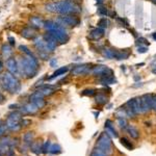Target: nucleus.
I'll use <instances>...</instances> for the list:
<instances>
[{
    "mask_svg": "<svg viewBox=\"0 0 156 156\" xmlns=\"http://www.w3.org/2000/svg\"><path fill=\"white\" fill-rule=\"evenodd\" d=\"M154 110L156 111V96H154V100H153V106H152Z\"/></svg>",
    "mask_w": 156,
    "mask_h": 156,
    "instance_id": "nucleus-49",
    "label": "nucleus"
},
{
    "mask_svg": "<svg viewBox=\"0 0 156 156\" xmlns=\"http://www.w3.org/2000/svg\"><path fill=\"white\" fill-rule=\"evenodd\" d=\"M2 85L3 87L5 89L6 91H9V93H18L20 89H21V85H20V81L17 79V78L14 76V74L12 73H4L2 75Z\"/></svg>",
    "mask_w": 156,
    "mask_h": 156,
    "instance_id": "nucleus-4",
    "label": "nucleus"
},
{
    "mask_svg": "<svg viewBox=\"0 0 156 156\" xmlns=\"http://www.w3.org/2000/svg\"><path fill=\"white\" fill-rule=\"evenodd\" d=\"M38 92H40V93L42 94L43 96H50L51 94H53L54 92V87H51V85H44V87H40L39 90H38Z\"/></svg>",
    "mask_w": 156,
    "mask_h": 156,
    "instance_id": "nucleus-20",
    "label": "nucleus"
},
{
    "mask_svg": "<svg viewBox=\"0 0 156 156\" xmlns=\"http://www.w3.org/2000/svg\"><path fill=\"white\" fill-rule=\"evenodd\" d=\"M6 126L9 128V130H13V131H17L21 128V125H20V122L19 121H15V120H12V119H9L7 118V120H6Z\"/></svg>",
    "mask_w": 156,
    "mask_h": 156,
    "instance_id": "nucleus-15",
    "label": "nucleus"
},
{
    "mask_svg": "<svg viewBox=\"0 0 156 156\" xmlns=\"http://www.w3.org/2000/svg\"><path fill=\"white\" fill-rule=\"evenodd\" d=\"M33 44L36 46V48L39 50V52H44V53H49L47 48H46V44H45V41L43 38H34L33 39Z\"/></svg>",
    "mask_w": 156,
    "mask_h": 156,
    "instance_id": "nucleus-11",
    "label": "nucleus"
},
{
    "mask_svg": "<svg viewBox=\"0 0 156 156\" xmlns=\"http://www.w3.org/2000/svg\"><path fill=\"white\" fill-rule=\"evenodd\" d=\"M22 124H23V125H24V126H27V125H28V124H30V121L29 120H23L21 122Z\"/></svg>",
    "mask_w": 156,
    "mask_h": 156,
    "instance_id": "nucleus-47",
    "label": "nucleus"
},
{
    "mask_svg": "<svg viewBox=\"0 0 156 156\" xmlns=\"http://www.w3.org/2000/svg\"><path fill=\"white\" fill-rule=\"evenodd\" d=\"M56 65H57L56 58H52V59L50 60V66L51 67H56Z\"/></svg>",
    "mask_w": 156,
    "mask_h": 156,
    "instance_id": "nucleus-45",
    "label": "nucleus"
},
{
    "mask_svg": "<svg viewBox=\"0 0 156 156\" xmlns=\"http://www.w3.org/2000/svg\"><path fill=\"white\" fill-rule=\"evenodd\" d=\"M152 1H153L154 3H156V0H152Z\"/></svg>",
    "mask_w": 156,
    "mask_h": 156,
    "instance_id": "nucleus-57",
    "label": "nucleus"
},
{
    "mask_svg": "<svg viewBox=\"0 0 156 156\" xmlns=\"http://www.w3.org/2000/svg\"><path fill=\"white\" fill-rule=\"evenodd\" d=\"M108 101V98L105 95H103V94H98L96 96V102L98 103V104L100 105H104L106 104Z\"/></svg>",
    "mask_w": 156,
    "mask_h": 156,
    "instance_id": "nucleus-25",
    "label": "nucleus"
},
{
    "mask_svg": "<svg viewBox=\"0 0 156 156\" xmlns=\"http://www.w3.org/2000/svg\"><path fill=\"white\" fill-rule=\"evenodd\" d=\"M117 117L118 118H126L127 117V114H126V110L124 107H121L119 110L117 111Z\"/></svg>",
    "mask_w": 156,
    "mask_h": 156,
    "instance_id": "nucleus-33",
    "label": "nucleus"
},
{
    "mask_svg": "<svg viewBox=\"0 0 156 156\" xmlns=\"http://www.w3.org/2000/svg\"><path fill=\"white\" fill-rule=\"evenodd\" d=\"M105 132L108 136L110 137H114V138H117L118 137V133L117 131L114 130V126H112V122L110 120H107L105 122Z\"/></svg>",
    "mask_w": 156,
    "mask_h": 156,
    "instance_id": "nucleus-12",
    "label": "nucleus"
},
{
    "mask_svg": "<svg viewBox=\"0 0 156 156\" xmlns=\"http://www.w3.org/2000/svg\"><path fill=\"white\" fill-rule=\"evenodd\" d=\"M56 22L63 27L65 26L73 27L79 24V19L77 17H75L74 15H63L57 18Z\"/></svg>",
    "mask_w": 156,
    "mask_h": 156,
    "instance_id": "nucleus-6",
    "label": "nucleus"
},
{
    "mask_svg": "<svg viewBox=\"0 0 156 156\" xmlns=\"http://www.w3.org/2000/svg\"><path fill=\"white\" fill-rule=\"evenodd\" d=\"M148 51V48H147V46H139L137 48V52L138 53H146V52Z\"/></svg>",
    "mask_w": 156,
    "mask_h": 156,
    "instance_id": "nucleus-42",
    "label": "nucleus"
},
{
    "mask_svg": "<svg viewBox=\"0 0 156 156\" xmlns=\"http://www.w3.org/2000/svg\"><path fill=\"white\" fill-rule=\"evenodd\" d=\"M6 156H14V151L9 150L7 152H6Z\"/></svg>",
    "mask_w": 156,
    "mask_h": 156,
    "instance_id": "nucleus-48",
    "label": "nucleus"
},
{
    "mask_svg": "<svg viewBox=\"0 0 156 156\" xmlns=\"http://www.w3.org/2000/svg\"><path fill=\"white\" fill-rule=\"evenodd\" d=\"M130 55L128 50H114V58L116 59H127Z\"/></svg>",
    "mask_w": 156,
    "mask_h": 156,
    "instance_id": "nucleus-14",
    "label": "nucleus"
},
{
    "mask_svg": "<svg viewBox=\"0 0 156 156\" xmlns=\"http://www.w3.org/2000/svg\"><path fill=\"white\" fill-rule=\"evenodd\" d=\"M6 128H7L6 124H0V136L4 134V132H5Z\"/></svg>",
    "mask_w": 156,
    "mask_h": 156,
    "instance_id": "nucleus-43",
    "label": "nucleus"
},
{
    "mask_svg": "<svg viewBox=\"0 0 156 156\" xmlns=\"http://www.w3.org/2000/svg\"><path fill=\"white\" fill-rule=\"evenodd\" d=\"M14 107H18V105L17 104H12V105H9V108H12V109H14Z\"/></svg>",
    "mask_w": 156,
    "mask_h": 156,
    "instance_id": "nucleus-50",
    "label": "nucleus"
},
{
    "mask_svg": "<svg viewBox=\"0 0 156 156\" xmlns=\"http://www.w3.org/2000/svg\"><path fill=\"white\" fill-rule=\"evenodd\" d=\"M102 54L103 56L106 57V58H109V59L114 58V50H111V49H104Z\"/></svg>",
    "mask_w": 156,
    "mask_h": 156,
    "instance_id": "nucleus-30",
    "label": "nucleus"
},
{
    "mask_svg": "<svg viewBox=\"0 0 156 156\" xmlns=\"http://www.w3.org/2000/svg\"><path fill=\"white\" fill-rule=\"evenodd\" d=\"M22 36L25 38V39H34L36 38V31L33 28H30V27H27L22 30Z\"/></svg>",
    "mask_w": 156,
    "mask_h": 156,
    "instance_id": "nucleus-18",
    "label": "nucleus"
},
{
    "mask_svg": "<svg viewBox=\"0 0 156 156\" xmlns=\"http://www.w3.org/2000/svg\"><path fill=\"white\" fill-rule=\"evenodd\" d=\"M6 68H7L9 73H12L14 75H18L19 66H18V61H17L15 58L9 57V59H6Z\"/></svg>",
    "mask_w": 156,
    "mask_h": 156,
    "instance_id": "nucleus-8",
    "label": "nucleus"
},
{
    "mask_svg": "<svg viewBox=\"0 0 156 156\" xmlns=\"http://www.w3.org/2000/svg\"><path fill=\"white\" fill-rule=\"evenodd\" d=\"M0 156H1V155H0Z\"/></svg>",
    "mask_w": 156,
    "mask_h": 156,
    "instance_id": "nucleus-58",
    "label": "nucleus"
},
{
    "mask_svg": "<svg viewBox=\"0 0 156 156\" xmlns=\"http://www.w3.org/2000/svg\"><path fill=\"white\" fill-rule=\"evenodd\" d=\"M45 9L50 13H57L60 15H74L80 12V7L70 0H61L49 3L45 6Z\"/></svg>",
    "mask_w": 156,
    "mask_h": 156,
    "instance_id": "nucleus-1",
    "label": "nucleus"
},
{
    "mask_svg": "<svg viewBox=\"0 0 156 156\" xmlns=\"http://www.w3.org/2000/svg\"><path fill=\"white\" fill-rule=\"evenodd\" d=\"M106 69H107L106 66H96L94 67L93 70H92V74L95 76H101Z\"/></svg>",
    "mask_w": 156,
    "mask_h": 156,
    "instance_id": "nucleus-23",
    "label": "nucleus"
},
{
    "mask_svg": "<svg viewBox=\"0 0 156 156\" xmlns=\"http://www.w3.org/2000/svg\"><path fill=\"white\" fill-rule=\"evenodd\" d=\"M19 50L21 52H23V53H25L26 55H29V54H32L31 53V51H30L29 49L27 48L26 46H24V45H20L19 46Z\"/></svg>",
    "mask_w": 156,
    "mask_h": 156,
    "instance_id": "nucleus-35",
    "label": "nucleus"
},
{
    "mask_svg": "<svg viewBox=\"0 0 156 156\" xmlns=\"http://www.w3.org/2000/svg\"><path fill=\"white\" fill-rule=\"evenodd\" d=\"M138 79H139V78H138L137 76H135V77H134V80H138Z\"/></svg>",
    "mask_w": 156,
    "mask_h": 156,
    "instance_id": "nucleus-56",
    "label": "nucleus"
},
{
    "mask_svg": "<svg viewBox=\"0 0 156 156\" xmlns=\"http://www.w3.org/2000/svg\"><path fill=\"white\" fill-rule=\"evenodd\" d=\"M49 152L51 154H59L61 152V148H60L59 145L53 144L50 146V149H49Z\"/></svg>",
    "mask_w": 156,
    "mask_h": 156,
    "instance_id": "nucleus-28",
    "label": "nucleus"
},
{
    "mask_svg": "<svg viewBox=\"0 0 156 156\" xmlns=\"http://www.w3.org/2000/svg\"><path fill=\"white\" fill-rule=\"evenodd\" d=\"M32 136H33L32 132H27L26 134L23 136V139H24L25 143H27V144H28V143H30V141H32Z\"/></svg>",
    "mask_w": 156,
    "mask_h": 156,
    "instance_id": "nucleus-34",
    "label": "nucleus"
},
{
    "mask_svg": "<svg viewBox=\"0 0 156 156\" xmlns=\"http://www.w3.org/2000/svg\"><path fill=\"white\" fill-rule=\"evenodd\" d=\"M91 156H108V154L103 152L102 150H100L99 148L95 147L94 148V150L92 151V153H91Z\"/></svg>",
    "mask_w": 156,
    "mask_h": 156,
    "instance_id": "nucleus-29",
    "label": "nucleus"
},
{
    "mask_svg": "<svg viewBox=\"0 0 156 156\" xmlns=\"http://www.w3.org/2000/svg\"><path fill=\"white\" fill-rule=\"evenodd\" d=\"M3 65H2V63H1V60H0V71H1V70H2V68H3Z\"/></svg>",
    "mask_w": 156,
    "mask_h": 156,
    "instance_id": "nucleus-52",
    "label": "nucleus"
},
{
    "mask_svg": "<svg viewBox=\"0 0 156 156\" xmlns=\"http://www.w3.org/2000/svg\"><path fill=\"white\" fill-rule=\"evenodd\" d=\"M33 103H34V104H36L39 108L44 107V106H45V104H46V102L44 101V99H43V98H42V99H38V100H36V101H34Z\"/></svg>",
    "mask_w": 156,
    "mask_h": 156,
    "instance_id": "nucleus-36",
    "label": "nucleus"
},
{
    "mask_svg": "<svg viewBox=\"0 0 156 156\" xmlns=\"http://www.w3.org/2000/svg\"><path fill=\"white\" fill-rule=\"evenodd\" d=\"M121 144L123 145L124 147L126 148V149H128V150H133V145L131 144V141H129V139L126 137H122L120 139Z\"/></svg>",
    "mask_w": 156,
    "mask_h": 156,
    "instance_id": "nucleus-26",
    "label": "nucleus"
},
{
    "mask_svg": "<svg viewBox=\"0 0 156 156\" xmlns=\"http://www.w3.org/2000/svg\"><path fill=\"white\" fill-rule=\"evenodd\" d=\"M96 147L99 148L100 150H102L106 154L111 153V139L106 133H102L100 135L98 141H97Z\"/></svg>",
    "mask_w": 156,
    "mask_h": 156,
    "instance_id": "nucleus-5",
    "label": "nucleus"
},
{
    "mask_svg": "<svg viewBox=\"0 0 156 156\" xmlns=\"http://www.w3.org/2000/svg\"><path fill=\"white\" fill-rule=\"evenodd\" d=\"M132 101V109L135 112V114H138L141 112V97L137 98H133L131 99Z\"/></svg>",
    "mask_w": 156,
    "mask_h": 156,
    "instance_id": "nucleus-16",
    "label": "nucleus"
},
{
    "mask_svg": "<svg viewBox=\"0 0 156 156\" xmlns=\"http://www.w3.org/2000/svg\"><path fill=\"white\" fill-rule=\"evenodd\" d=\"M38 110H39V107L33 102H29L28 104L24 105V106L22 107V112L28 114H34L38 112Z\"/></svg>",
    "mask_w": 156,
    "mask_h": 156,
    "instance_id": "nucleus-13",
    "label": "nucleus"
},
{
    "mask_svg": "<svg viewBox=\"0 0 156 156\" xmlns=\"http://www.w3.org/2000/svg\"><path fill=\"white\" fill-rule=\"evenodd\" d=\"M116 82H117V80L114 78V76L112 77H105L100 79V83L104 84V85H106V84H114Z\"/></svg>",
    "mask_w": 156,
    "mask_h": 156,
    "instance_id": "nucleus-27",
    "label": "nucleus"
},
{
    "mask_svg": "<svg viewBox=\"0 0 156 156\" xmlns=\"http://www.w3.org/2000/svg\"><path fill=\"white\" fill-rule=\"evenodd\" d=\"M94 114H95V118H98V116H99V112H94Z\"/></svg>",
    "mask_w": 156,
    "mask_h": 156,
    "instance_id": "nucleus-53",
    "label": "nucleus"
},
{
    "mask_svg": "<svg viewBox=\"0 0 156 156\" xmlns=\"http://www.w3.org/2000/svg\"><path fill=\"white\" fill-rule=\"evenodd\" d=\"M98 14L101 16H106L108 14L107 9H105V7H103V6H100L99 9H98Z\"/></svg>",
    "mask_w": 156,
    "mask_h": 156,
    "instance_id": "nucleus-40",
    "label": "nucleus"
},
{
    "mask_svg": "<svg viewBox=\"0 0 156 156\" xmlns=\"http://www.w3.org/2000/svg\"><path fill=\"white\" fill-rule=\"evenodd\" d=\"M19 72L22 73L27 78H31L36 75L39 71V61L32 54L25 55L18 60Z\"/></svg>",
    "mask_w": 156,
    "mask_h": 156,
    "instance_id": "nucleus-2",
    "label": "nucleus"
},
{
    "mask_svg": "<svg viewBox=\"0 0 156 156\" xmlns=\"http://www.w3.org/2000/svg\"><path fill=\"white\" fill-rule=\"evenodd\" d=\"M143 44H144V45H149V42H148V41L145 39V38H138L137 42H136V45H137V46H141Z\"/></svg>",
    "mask_w": 156,
    "mask_h": 156,
    "instance_id": "nucleus-38",
    "label": "nucleus"
},
{
    "mask_svg": "<svg viewBox=\"0 0 156 156\" xmlns=\"http://www.w3.org/2000/svg\"><path fill=\"white\" fill-rule=\"evenodd\" d=\"M1 53H2V56L3 58H5V59H9V57H11V55H12L13 53V50L12 48H11V46L9 45H3L2 48H1Z\"/></svg>",
    "mask_w": 156,
    "mask_h": 156,
    "instance_id": "nucleus-22",
    "label": "nucleus"
},
{
    "mask_svg": "<svg viewBox=\"0 0 156 156\" xmlns=\"http://www.w3.org/2000/svg\"><path fill=\"white\" fill-rule=\"evenodd\" d=\"M152 72H153L154 74H156V67H155V68H154L153 70H152Z\"/></svg>",
    "mask_w": 156,
    "mask_h": 156,
    "instance_id": "nucleus-54",
    "label": "nucleus"
},
{
    "mask_svg": "<svg viewBox=\"0 0 156 156\" xmlns=\"http://www.w3.org/2000/svg\"><path fill=\"white\" fill-rule=\"evenodd\" d=\"M118 124H119V126H120L122 129H126V127L128 126L125 118H118Z\"/></svg>",
    "mask_w": 156,
    "mask_h": 156,
    "instance_id": "nucleus-31",
    "label": "nucleus"
},
{
    "mask_svg": "<svg viewBox=\"0 0 156 156\" xmlns=\"http://www.w3.org/2000/svg\"><path fill=\"white\" fill-rule=\"evenodd\" d=\"M49 149H50V141H47L44 143V145H43V147H42L43 153H47L49 151Z\"/></svg>",
    "mask_w": 156,
    "mask_h": 156,
    "instance_id": "nucleus-37",
    "label": "nucleus"
},
{
    "mask_svg": "<svg viewBox=\"0 0 156 156\" xmlns=\"http://www.w3.org/2000/svg\"><path fill=\"white\" fill-rule=\"evenodd\" d=\"M30 24H31L32 27H34V28H43L44 25H45V22L43 21L40 17H31V19H30Z\"/></svg>",
    "mask_w": 156,
    "mask_h": 156,
    "instance_id": "nucleus-17",
    "label": "nucleus"
},
{
    "mask_svg": "<svg viewBox=\"0 0 156 156\" xmlns=\"http://www.w3.org/2000/svg\"><path fill=\"white\" fill-rule=\"evenodd\" d=\"M153 39L156 41V32H155V33H153Z\"/></svg>",
    "mask_w": 156,
    "mask_h": 156,
    "instance_id": "nucleus-55",
    "label": "nucleus"
},
{
    "mask_svg": "<svg viewBox=\"0 0 156 156\" xmlns=\"http://www.w3.org/2000/svg\"><path fill=\"white\" fill-rule=\"evenodd\" d=\"M98 27L99 28H102V29H104V28H106L107 27V20H106V18H101L98 21Z\"/></svg>",
    "mask_w": 156,
    "mask_h": 156,
    "instance_id": "nucleus-32",
    "label": "nucleus"
},
{
    "mask_svg": "<svg viewBox=\"0 0 156 156\" xmlns=\"http://www.w3.org/2000/svg\"><path fill=\"white\" fill-rule=\"evenodd\" d=\"M68 67H61V68H59V69H57L55 72L53 73V75L51 76V77H49V79H53V78L57 77V76H60V75H63L65 73L68 72Z\"/></svg>",
    "mask_w": 156,
    "mask_h": 156,
    "instance_id": "nucleus-24",
    "label": "nucleus"
},
{
    "mask_svg": "<svg viewBox=\"0 0 156 156\" xmlns=\"http://www.w3.org/2000/svg\"><path fill=\"white\" fill-rule=\"evenodd\" d=\"M31 150L36 154H39L40 152H41V150H42V148L40 147V144H34L32 145V147H31Z\"/></svg>",
    "mask_w": 156,
    "mask_h": 156,
    "instance_id": "nucleus-39",
    "label": "nucleus"
},
{
    "mask_svg": "<svg viewBox=\"0 0 156 156\" xmlns=\"http://www.w3.org/2000/svg\"><path fill=\"white\" fill-rule=\"evenodd\" d=\"M153 100L154 95L152 94H145L141 97V112L146 114L150 110L152 106H153Z\"/></svg>",
    "mask_w": 156,
    "mask_h": 156,
    "instance_id": "nucleus-7",
    "label": "nucleus"
},
{
    "mask_svg": "<svg viewBox=\"0 0 156 156\" xmlns=\"http://www.w3.org/2000/svg\"><path fill=\"white\" fill-rule=\"evenodd\" d=\"M44 27L56 42H59L60 44H65V43L69 41L70 38L69 34H68V31L65 29V27L58 24L57 22L46 21Z\"/></svg>",
    "mask_w": 156,
    "mask_h": 156,
    "instance_id": "nucleus-3",
    "label": "nucleus"
},
{
    "mask_svg": "<svg viewBox=\"0 0 156 156\" xmlns=\"http://www.w3.org/2000/svg\"><path fill=\"white\" fill-rule=\"evenodd\" d=\"M90 71H91L90 65H80V66L75 67V68L72 70V74L75 76L85 75V74H89Z\"/></svg>",
    "mask_w": 156,
    "mask_h": 156,
    "instance_id": "nucleus-9",
    "label": "nucleus"
},
{
    "mask_svg": "<svg viewBox=\"0 0 156 156\" xmlns=\"http://www.w3.org/2000/svg\"><path fill=\"white\" fill-rule=\"evenodd\" d=\"M43 39H44V41H45L46 48H47L48 52L54 51V49L56 48V41H55V40H54L49 33L45 34V36H43Z\"/></svg>",
    "mask_w": 156,
    "mask_h": 156,
    "instance_id": "nucleus-10",
    "label": "nucleus"
},
{
    "mask_svg": "<svg viewBox=\"0 0 156 156\" xmlns=\"http://www.w3.org/2000/svg\"><path fill=\"white\" fill-rule=\"evenodd\" d=\"M82 95H83V96H93V95H95V91L94 90H85L82 92Z\"/></svg>",
    "mask_w": 156,
    "mask_h": 156,
    "instance_id": "nucleus-41",
    "label": "nucleus"
},
{
    "mask_svg": "<svg viewBox=\"0 0 156 156\" xmlns=\"http://www.w3.org/2000/svg\"><path fill=\"white\" fill-rule=\"evenodd\" d=\"M3 99H4V98H3L2 94L0 93V102H2V101H3Z\"/></svg>",
    "mask_w": 156,
    "mask_h": 156,
    "instance_id": "nucleus-51",
    "label": "nucleus"
},
{
    "mask_svg": "<svg viewBox=\"0 0 156 156\" xmlns=\"http://www.w3.org/2000/svg\"><path fill=\"white\" fill-rule=\"evenodd\" d=\"M9 44H11V45H15L16 41H15V39H14V38L9 36Z\"/></svg>",
    "mask_w": 156,
    "mask_h": 156,
    "instance_id": "nucleus-46",
    "label": "nucleus"
},
{
    "mask_svg": "<svg viewBox=\"0 0 156 156\" xmlns=\"http://www.w3.org/2000/svg\"><path fill=\"white\" fill-rule=\"evenodd\" d=\"M91 38L94 40H99L101 39L103 36H104V29H102V28H95V29H93L92 31H91Z\"/></svg>",
    "mask_w": 156,
    "mask_h": 156,
    "instance_id": "nucleus-19",
    "label": "nucleus"
},
{
    "mask_svg": "<svg viewBox=\"0 0 156 156\" xmlns=\"http://www.w3.org/2000/svg\"><path fill=\"white\" fill-rule=\"evenodd\" d=\"M117 21L118 22H121L122 24H124V26H128V22L125 20V19H122V18H117Z\"/></svg>",
    "mask_w": 156,
    "mask_h": 156,
    "instance_id": "nucleus-44",
    "label": "nucleus"
},
{
    "mask_svg": "<svg viewBox=\"0 0 156 156\" xmlns=\"http://www.w3.org/2000/svg\"><path fill=\"white\" fill-rule=\"evenodd\" d=\"M125 130L128 132V134H129L132 138L137 139V138L139 137V132H138V130L136 129L135 127L131 126V125H128V126L126 127V129H125Z\"/></svg>",
    "mask_w": 156,
    "mask_h": 156,
    "instance_id": "nucleus-21",
    "label": "nucleus"
}]
</instances>
